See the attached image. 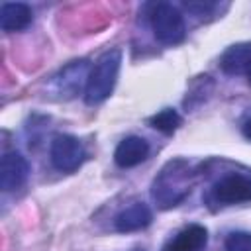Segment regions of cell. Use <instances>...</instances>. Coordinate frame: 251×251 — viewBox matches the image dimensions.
<instances>
[{"mask_svg":"<svg viewBox=\"0 0 251 251\" xmlns=\"http://www.w3.org/2000/svg\"><path fill=\"white\" fill-rule=\"evenodd\" d=\"M194 169L184 159H171L155 176L151 184V196L159 208L167 210L180 204L194 186Z\"/></svg>","mask_w":251,"mask_h":251,"instance_id":"cell-1","label":"cell"},{"mask_svg":"<svg viewBox=\"0 0 251 251\" xmlns=\"http://www.w3.org/2000/svg\"><path fill=\"white\" fill-rule=\"evenodd\" d=\"M122 67V51L120 49H110L102 53L94 67L88 71L86 86H84V102L94 106L104 102L116 88L118 75Z\"/></svg>","mask_w":251,"mask_h":251,"instance_id":"cell-2","label":"cell"},{"mask_svg":"<svg viewBox=\"0 0 251 251\" xmlns=\"http://www.w3.org/2000/svg\"><path fill=\"white\" fill-rule=\"evenodd\" d=\"M149 22H151V29H153L155 39L163 45H178L186 37L184 18L178 12V8L173 4H167V2L153 4L151 14H149Z\"/></svg>","mask_w":251,"mask_h":251,"instance_id":"cell-3","label":"cell"},{"mask_svg":"<svg viewBox=\"0 0 251 251\" xmlns=\"http://www.w3.org/2000/svg\"><path fill=\"white\" fill-rule=\"evenodd\" d=\"M51 165L61 173H75L86 159L84 145L69 133H57L49 147Z\"/></svg>","mask_w":251,"mask_h":251,"instance_id":"cell-4","label":"cell"},{"mask_svg":"<svg viewBox=\"0 0 251 251\" xmlns=\"http://www.w3.org/2000/svg\"><path fill=\"white\" fill-rule=\"evenodd\" d=\"M210 200L222 206L251 202V175L229 173L224 175L210 190Z\"/></svg>","mask_w":251,"mask_h":251,"instance_id":"cell-5","label":"cell"},{"mask_svg":"<svg viewBox=\"0 0 251 251\" xmlns=\"http://www.w3.org/2000/svg\"><path fill=\"white\" fill-rule=\"evenodd\" d=\"M29 176V163L20 151H6L0 161V188L14 192L25 184Z\"/></svg>","mask_w":251,"mask_h":251,"instance_id":"cell-6","label":"cell"},{"mask_svg":"<svg viewBox=\"0 0 251 251\" xmlns=\"http://www.w3.org/2000/svg\"><path fill=\"white\" fill-rule=\"evenodd\" d=\"M147 155H149V143L139 135H127L118 143L114 151V161L122 169H131L141 165L147 159Z\"/></svg>","mask_w":251,"mask_h":251,"instance_id":"cell-7","label":"cell"},{"mask_svg":"<svg viewBox=\"0 0 251 251\" xmlns=\"http://www.w3.org/2000/svg\"><path fill=\"white\" fill-rule=\"evenodd\" d=\"M153 222V212L147 204L143 202H135L127 208H124L116 218H114V227L120 233H131V231H139L145 229L149 224Z\"/></svg>","mask_w":251,"mask_h":251,"instance_id":"cell-8","label":"cell"},{"mask_svg":"<svg viewBox=\"0 0 251 251\" xmlns=\"http://www.w3.org/2000/svg\"><path fill=\"white\" fill-rule=\"evenodd\" d=\"M208 245V229L200 224H190L171 237L163 251H204Z\"/></svg>","mask_w":251,"mask_h":251,"instance_id":"cell-9","label":"cell"},{"mask_svg":"<svg viewBox=\"0 0 251 251\" xmlns=\"http://www.w3.org/2000/svg\"><path fill=\"white\" fill-rule=\"evenodd\" d=\"M88 61H73L71 65H67L55 78H53V84H55V90L57 94H65V96H75L80 88V82H84L86 86V78H88Z\"/></svg>","mask_w":251,"mask_h":251,"instance_id":"cell-10","label":"cell"},{"mask_svg":"<svg viewBox=\"0 0 251 251\" xmlns=\"http://www.w3.org/2000/svg\"><path fill=\"white\" fill-rule=\"evenodd\" d=\"M33 20V12L24 2H4L0 6V27L4 31H22Z\"/></svg>","mask_w":251,"mask_h":251,"instance_id":"cell-11","label":"cell"},{"mask_svg":"<svg viewBox=\"0 0 251 251\" xmlns=\"http://www.w3.org/2000/svg\"><path fill=\"white\" fill-rule=\"evenodd\" d=\"M249 65H251V43L231 45L220 57V67L226 75H245Z\"/></svg>","mask_w":251,"mask_h":251,"instance_id":"cell-12","label":"cell"},{"mask_svg":"<svg viewBox=\"0 0 251 251\" xmlns=\"http://www.w3.org/2000/svg\"><path fill=\"white\" fill-rule=\"evenodd\" d=\"M180 124H182V118L173 108H165V110H161L149 118V126L155 127L157 131L165 133V135H173L180 127Z\"/></svg>","mask_w":251,"mask_h":251,"instance_id":"cell-13","label":"cell"},{"mask_svg":"<svg viewBox=\"0 0 251 251\" xmlns=\"http://www.w3.org/2000/svg\"><path fill=\"white\" fill-rule=\"evenodd\" d=\"M226 251H251V231H231L226 237Z\"/></svg>","mask_w":251,"mask_h":251,"instance_id":"cell-14","label":"cell"},{"mask_svg":"<svg viewBox=\"0 0 251 251\" xmlns=\"http://www.w3.org/2000/svg\"><path fill=\"white\" fill-rule=\"evenodd\" d=\"M241 131H243V135H245V137L251 141V118L243 122V126H241Z\"/></svg>","mask_w":251,"mask_h":251,"instance_id":"cell-15","label":"cell"},{"mask_svg":"<svg viewBox=\"0 0 251 251\" xmlns=\"http://www.w3.org/2000/svg\"><path fill=\"white\" fill-rule=\"evenodd\" d=\"M245 76H247V82L251 84V65L247 67V71H245Z\"/></svg>","mask_w":251,"mask_h":251,"instance_id":"cell-16","label":"cell"}]
</instances>
